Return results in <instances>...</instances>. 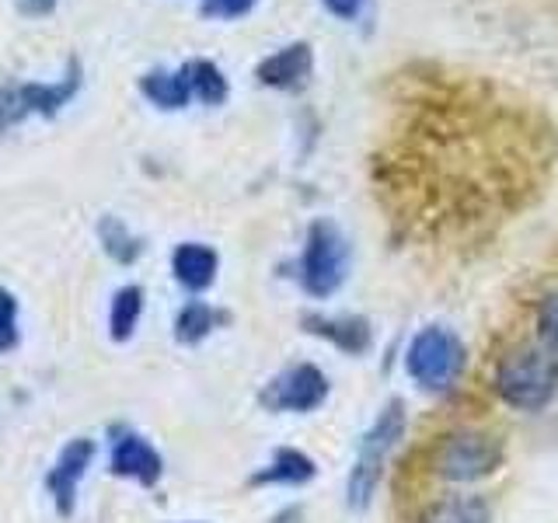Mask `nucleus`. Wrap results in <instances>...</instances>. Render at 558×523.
<instances>
[{
    "mask_svg": "<svg viewBox=\"0 0 558 523\" xmlns=\"http://www.w3.org/2000/svg\"><path fill=\"white\" fill-rule=\"evenodd\" d=\"M405 426H409L405 405H401L398 398H391L388 405L377 412L371 429L360 436L356 458H353V467H349V482H345V502H349V510L363 513L366 506L374 502L377 485L384 478V467H388L391 453L398 450L401 436H405Z\"/></svg>",
    "mask_w": 558,
    "mask_h": 523,
    "instance_id": "obj_1",
    "label": "nucleus"
},
{
    "mask_svg": "<svg viewBox=\"0 0 558 523\" xmlns=\"http://www.w3.org/2000/svg\"><path fill=\"white\" fill-rule=\"evenodd\" d=\"M496 391L510 409L541 412L558 394V356L548 345H517L496 363Z\"/></svg>",
    "mask_w": 558,
    "mask_h": 523,
    "instance_id": "obj_2",
    "label": "nucleus"
},
{
    "mask_svg": "<svg viewBox=\"0 0 558 523\" xmlns=\"http://www.w3.org/2000/svg\"><path fill=\"white\" fill-rule=\"evenodd\" d=\"M429 464H433V475L444 482H453V485L482 482L499 471L502 443L493 433H482V429H453L433 443Z\"/></svg>",
    "mask_w": 558,
    "mask_h": 523,
    "instance_id": "obj_3",
    "label": "nucleus"
},
{
    "mask_svg": "<svg viewBox=\"0 0 558 523\" xmlns=\"http://www.w3.org/2000/svg\"><path fill=\"white\" fill-rule=\"evenodd\" d=\"M84 81V70L77 60H70L66 70L57 81H17L0 87V133H8L14 126H22L25 119L43 115L52 119L60 115L70 101L77 98Z\"/></svg>",
    "mask_w": 558,
    "mask_h": 523,
    "instance_id": "obj_4",
    "label": "nucleus"
},
{
    "mask_svg": "<svg viewBox=\"0 0 558 523\" xmlns=\"http://www.w3.org/2000/svg\"><path fill=\"white\" fill-rule=\"evenodd\" d=\"M468 363L464 342L453 336L444 325H426L423 331H415V339L409 342L405 353V370L423 391L444 394L453 384L461 380Z\"/></svg>",
    "mask_w": 558,
    "mask_h": 523,
    "instance_id": "obj_5",
    "label": "nucleus"
},
{
    "mask_svg": "<svg viewBox=\"0 0 558 523\" xmlns=\"http://www.w3.org/2000/svg\"><path fill=\"white\" fill-rule=\"evenodd\" d=\"M345 269H349V248L342 231L331 220H314L304 234V252L296 262V279L307 296L314 301H325V296L339 293L345 283Z\"/></svg>",
    "mask_w": 558,
    "mask_h": 523,
    "instance_id": "obj_6",
    "label": "nucleus"
},
{
    "mask_svg": "<svg viewBox=\"0 0 558 523\" xmlns=\"http://www.w3.org/2000/svg\"><path fill=\"white\" fill-rule=\"evenodd\" d=\"M328 391H331V384H328L322 366L293 363V366H287V370H279L276 377H269L266 388L258 391V405L272 415H283V412L307 415V412L325 405Z\"/></svg>",
    "mask_w": 558,
    "mask_h": 523,
    "instance_id": "obj_7",
    "label": "nucleus"
},
{
    "mask_svg": "<svg viewBox=\"0 0 558 523\" xmlns=\"http://www.w3.org/2000/svg\"><path fill=\"white\" fill-rule=\"evenodd\" d=\"M98 443L92 436H74L60 447V453L52 458V464L46 467V496L52 502V510L60 516H74L77 499H81V482L87 478V471L95 464Z\"/></svg>",
    "mask_w": 558,
    "mask_h": 523,
    "instance_id": "obj_8",
    "label": "nucleus"
},
{
    "mask_svg": "<svg viewBox=\"0 0 558 523\" xmlns=\"http://www.w3.org/2000/svg\"><path fill=\"white\" fill-rule=\"evenodd\" d=\"M109 475L154 488L165 478V458L133 426H109Z\"/></svg>",
    "mask_w": 558,
    "mask_h": 523,
    "instance_id": "obj_9",
    "label": "nucleus"
},
{
    "mask_svg": "<svg viewBox=\"0 0 558 523\" xmlns=\"http://www.w3.org/2000/svg\"><path fill=\"white\" fill-rule=\"evenodd\" d=\"M301 325L307 336H318L349 356H363L374 345V328L360 314H304Z\"/></svg>",
    "mask_w": 558,
    "mask_h": 523,
    "instance_id": "obj_10",
    "label": "nucleus"
},
{
    "mask_svg": "<svg viewBox=\"0 0 558 523\" xmlns=\"http://www.w3.org/2000/svg\"><path fill=\"white\" fill-rule=\"evenodd\" d=\"M311 74H314V49L307 42H290L255 66V77L266 87H276V92H301V87H307Z\"/></svg>",
    "mask_w": 558,
    "mask_h": 523,
    "instance_id": "obj_11",
    "label": "nucleus"
},
{
    "mask_svg": "<svg viewBox=\"0 0 558 523\" xmlns=\"http://www.w3.org/2000/svg\"><path fill=\"white\" fill-rule=\"evenodd\" d=\"M220 272V255L203 241H182L179 248L171 252V276L182 290H189L192 296L206 293L217 283Z\"/></svg>",
    "mask_w": 558,
    "mask_h": 523,
    "instance_id": "obj_12",
    "label": "nucleus"
},
{
    "mask_svg": "<svg viewBox=\"0 0 558 523\" xmlns=\"http://www.w3.org/2000/svg\"><path fill=\"white\" fill-rule=\"evenodd\" d=\"M314 475H318V464H314L304 450L296 447H279L269 464H262L255 475L248 478V485H287V488H296V485H307Z\"/></svg>",
    "mask_w": 558,
    "mask_h": 523,
    "instance_id": "obj_13",
    "label": "nucleus"
},
{
    "mask_svg": "<svg viewBox=\"0 0 558 523\" xmlns=\"http://www.w3.org/2000/svg\"><path fill=\"white\" fill-rule=\"evenodd\" d=\"M227 321H231V314L227 311L214 307L209 301H199V296H192V301H185L179 307V314H174V339H179L182 345H199L214 336L217 328H223Z\"/></svg>",
    "mask_w": 558,
    "mask_h": 523,
    "instance_id": "obj_14",
    "label": "nucleus"
},
{
    "mask_svg": "<svg viewBox=\"0 0 558 523\" xmlns=\"http://www.w3.org/2000/svg\"><path fill=\"white\" fill-rule=\"evenodd\" d=\"M140 92L150 105L165 112H182L185 105L192 101V84L185 77V70H147L144 77H140Z\"/></svg>",
    "mask_w": 558,
    "mask_h": 523,
    "instance_id": "obj_15",
    "label": "nucleus"
},
{
    "mask_svg": "<svg viewBox=\"0 0 558 523\" xmlns=\"http://www.w3.org/2000/svg\"><path fill=\"white\" fill-rule=\"evenodd\" d=\"M144 307H147V293L144 287L126 283L112 293L109 301V339L112 342H130L140 328V318H144Z\"/></svg>",
    "mask_w": 558,
    "mask_h": 523,
    "instance_id": "obj_16",
    "label": "nucleus"
},
{
    "mask_svg": "<svg viewBox=\"0 0 558 523\" xmlns=\"http://www.w3.org/2000/svg\"><path fill=\"white\" fill-rule=\"evenodd\" d=\"M98 244L112 262H119V266H133V262L144 255V238H136L130 231V223L112 214H105L98 220Z\"/></svg>",
    "mask_w": 558,
    "mask_h": 523,
    "instance_id": "obj_17",
    "label": "nucleus"
},
{
    "mask_svg": "<svg viewBox=\"0 0 558 523\" xmlns=\"http://www.w3.org/2000/svg\"><path fill=\"white\" fill-rule=\"evenodd\" d=\"M423 523H493V506L482 496H444L423 513Z\"/></svg>",
    "mask_w": 558,
    "mask_h": 523,
    "instance_id": "obj_18",
    "label": "nucleus"
},
{
    "mask_svg": "<svg viewBox=\"0 0 558 523\" xmlns=\"http://www.w3.org/2000/svg\"><path fill=\"white\" fill-rule=\"evenodd\" d=\"M185 77L192 84V98H199L203 105H223L231 95V84H227L223 70L214 60H189L182 63Z\"/></svg>",
    "mask_w": 558,
    "mask_h": 523,
    "instance_id": "obj_19",
    "label": "nucleus"
},
{
    "mask_svg": "<svg viewBox=\"0 0 558 523\" xmlns=\"http://www.w3.org/2000/svg\"><path fill=\"white\" fill-rule=\"evenodd\" d=\"M17 345H22V307L8 287H0V356L14 353Z\"/></svg>",
    "mask_w": 558,
    "mask_h": 523,
    "instance_id": "obj_20",
    "label": "nucleus"
},
{
    "mask_svg": "<svg viewBox=\"0 0 558 523\" xmlns=\"http://www.w3.org/2000/svg\"><path fill=\"white\" fill-rule=\"evenodd\" d=\"M537 336L551 353H558V290L545 293V301L537 304Z\"/></svg>",
    "mask_w": 558,
    "mask_h": 523,
    "instance_id": "obj_21",
    "label": "nucleus"
},
{
    "mask_svg": "<svg viewBox=\"0 0 558 523\" xmlns=\"http://www.w3.org/2000/svg\"><path fill=\"white\" fill-rule=\"evenodd\" d=\"M258 0H203V14L206 17H223V22H231V17H241L248 14Z\"/></svg>",
    "mask_w": 558,
    "mask_h": 523,
    "instance_id": "obj_22",
    "label": "nucleus"
},
{
    "mask_svg": "<svg viewBox=\"0 0 558 523\" xmlns=\"http://www.w3.org/2000/svg\"><path fill=\"white\" fill-rule=\"evenodd\" d=\"M322 4L336 17H342V22H356V17L366 11V0H322Z\"/></svg>",
    "mask_w": 558,
    "mask_h": 523,
    "instance_id": "obj_23",
    "label": "nucleus"
},
{
    "mask_svg": "<svg viewBox=\"0 0 558 523\" xmlns=\"http://www.w3.org/2000/svg\"><path fill=\"white\" fill-rule=\"evenodd\" d=\"M60 0H14V8L22 11L25 17H46L57 11Z\"/></svg>",
    "mask_w": 558,
    "mask_h": 523,
    "instance_id": "obj_24",
    "label": "nucleus"
},
{
    "mask_svg": "<svg viewBox=\"0 0 558 523\" xmlns=\"http://www.w3.org/2000/svg\"><path fill=\"white\" fill-rule=\"evenodd\" d=\"M269 523H304V506H283V510L269 516Z\"/></svg>",
    "mask_w": 558,
    "mask_h": 523,
    "instance_id": "obj_25",
    "label": "nucleus"
},
{
    "mask_svg": "<svg viewBox=\"0 0 558 523\" xmlns=\"http://www.w3.org/2000/svg\"><path fill=\"white\" fill-rule=\"evenodd\" d=\"M174 523H203V520H174Z\"/></svg>",
    "mask_w": 558,
    "mask_h": 523,
    "instance_id": "obj_26",
    "label": "nucleus"
}]
</instances>
